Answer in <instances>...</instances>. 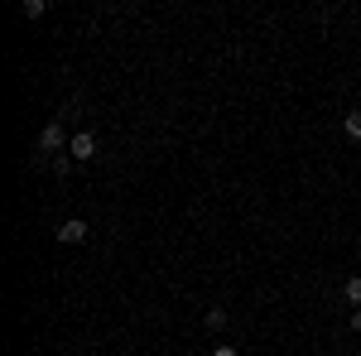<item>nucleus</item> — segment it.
Wrapping results in <instances>:
<instances>
[{"instance_id":"1","label":"nucleus","mask_w":361,"mask_h":356,"mask_svg":"<svg viewBox=\"0 0 361 356\" xmlns=\"http://www.w3.org/2000/svg\"><path fill=\"white\" fill-rule=\"evenodd\" d=\"M68 154H73L78 164L97 159V135H92V130H78V135H73V145H68Z\"/></svg>"},{"instance_id":"7","label":"nucleus","mask_w":361,"mask_h":356,"mask_svg":"<svg viewBox=\"0 0 361 356\" xmlns=\"http://www.w3.org/2000/svg\"><path fill=\"white\" fill-rule=\"evenodd\" d=\"M207 328H226V308H207Z\"/></svg>"},{"instance_id":"8","label":"nucleus","mask_w":361,"mask_h":356,"mask_svg":"<svg viewBox=\"0 0 361 356\" xmlns=\"http://www.w3.org/2000/svg\"><path fill=\"white\" fill-rule=\"evenodd\" d=\"M212 356H236V347H212Z\"/></svg>"},{"instance_id":"2","label":"nucleus","mask_w":361,"mask_h":356,"mask_svg":"<svg viewBox=\"0 0 361 356\" xmlns=\"http://www.w3.org/2000/svg\"><path fill=\"white\" fill-rule=\"evenodd\" d=\"M63 145H68L63 121H49V125H44V135H39V149H44V154H54V149H63Z\"/></svg>"},{"instance_id":"5","label":"nucleus","mask_w":361,"mask_h":356,"mask_svg":"<svg viewBox=\"0 0 361 356\" xmlns=\"http://www.w3.org/2000/svg\"><path fill=\"white\" fill-rule=\"evenodd\" d=\"M342 294H347V303H361V274H352V279L342 284Z\"/></svg>"},{"instance_id":"4","label":"nucleus","mask_w":361,"mask_h":356,"mask_svg":"<svg viewBox=\"0 0 361 356\" xmlns=\"http://www.w3.org/2000/svg\"><path fill=\"white\" fill-rule=\"evenodd\" d=\"M342 130L352 140H361V111H347V121H342Z\"/></svg>"},{"instance_id":"9","label":"nucleus","mask_w":361,"mask_h":356,"mask_svg":"<svg viewBox=\"0 0 361 356\" xmlns=\"http://www.w3.org/2000/svg\"><path fill=\"white\" fill-rule=\"evenodd\" d=\"M352 328H357V332H361V308H357V313H352Z\"/></svg>"},{"instance_id":"6","label":"nucleus","mask_w":361,"mask_h":356,"mask_svg":"<svg viewBox=\"0 0 361 356\" xmlns=\"http://www.w3.org/2000/svg\"><path fill=\"white\" fill-rule=\"evenodd\" d=\"M44 10H49V5H44V0H25V5H20V15H25V20H39V15H44Z\"/></svg>"},{"instance_id":"3","label":"nucleus","mask_w":361,"mask_h":356,"mask_svg":"<svg viewBox=\"0 0 361 356\" xmlns=\"http://www.w3.org/2000/svg\"><path fill=\"white\" fill-rule=\"evenodd\" d=\"M58 241H63V246H78V241H87V221H78V217H68L63 221V226H58L54 231Z\"/></svg>"}]
</instances>
